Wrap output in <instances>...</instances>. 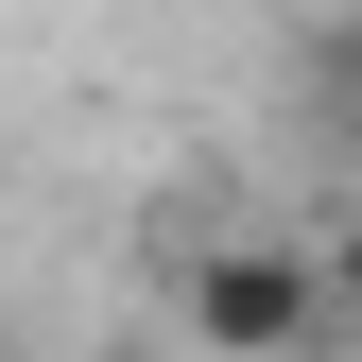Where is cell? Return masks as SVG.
I'll list each match as a JSON object with an SVG mask.
<instances>
[{
	"mask_svg": "<svg viewBox=\"0 0 362 362\" xmlns=\"http://www.w3.org/2000/svg\"><path fill=\"white\" fill-rule=\"evenodd\" d=\"M173 345L207 362H328L362 310L328 276V224H173Z\"/></svg>",
	"mask_w": 362,
	"mask_h": 362,
	"instance_id": "cell-1",
	"label": "cell"
},
{
	"mask_svg": "<svg viewBox=\"0 0 362 362\" xmlns=\"http://www.w3.org/2000/svg\"><path fill=\"white\" fill-rule=\"evenodd\" d=\"M328 276H345V310H362V207H345V224H328Z\"/></svg>",
	"mask_w": 362,
	"mask_h": 362,
	"instance_id": "cell-2",
	"label": "cell"
},
{
	"mask_svg": "<svg viewBox=\"0 0 362 362\" xmlns=\"http://www.w3.org/2000/svg\"><path fill=\"white\" fill-rule=\"evenodd\" d=\"M173 362H207V345H173Z\"/></svg>",
	"mask_w": 362,
	"mask_h": 362,
	"instance_id": "cell-3",
	"label": "cell"
}]
</instances>
